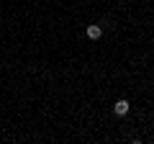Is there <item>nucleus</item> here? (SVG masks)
Returning <instances> with one entry per match:
<instances>
[{"instance_id":"nucleus-1","label":"nucleus","mask_w":154,"mask_h":144,"mask_svg":"<svg viewBox=\"0 0 154 144\" xmlns=\"http://www.w3.org/2000/svg\"><path fill=\"white\" fill-rule=\"evenodd\" d=\"M100 36H103V28L98 26V23H93V26H88V39H100Z\"/></svg>"},{"instance_id":"nucleus-2","label":"nucleus","mask_w":154,"mask_h":144,"mask_svg":"<svg viewBox=\"0 0 154 144\" xmlns=\"http://www.w3.org/2000/svg\"><path fill=\"white\" fill-rule=\"evenodd\" d=\"M113 111H116V116H126L128 113V100H118L113 105Z\"/></svg>"}]
</instances>
